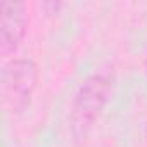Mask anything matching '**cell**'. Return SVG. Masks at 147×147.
<instances>
[{
	"label": "cell",
	"mask_w": 147,
	"mask_h": 147,
	"mask_svg": "<svg viewBox=\"0 0 147 147\" xmlns=\"http://www.w3.org/2000/svg\"><path fill=\"white\" fill-rule=\"evenodd\" d=\"M28 28V9L23 2H2L0 5V52L12 55L24 40Z\"/></svg>",
	"instance_id": "cell-3"
},
{
	"label": "cell",
	"mask_w": 147,
	"mask_h": 147,
	"mask_svg": "<svg viewBox=\"0 0 147 147\" xmlns=\"http://www.w3.org/2000/svg\"><path fill=\"white\" fill-rule=\"evenodd\" d=\"M38 82V67L31 59H16L4 66L2 88L5 100L16 113L24 111L30 104Z\"/></svg>",
	"instance_id": "cell-2"
},
{
	"label": "cell",
	"mask_w": 147,
	"mask_h": 147,
	"mask_svg": "<svg viewBox=\"0 0 147 147\" xmlns=\"http://www.w3.org/2000/svg\"><path fill=\"white\" fill-rule=\"evenodd\" d=\"M111 82L106 75H92L78 88L71 109V130L76 138H83L99 118Z\"/></svg>",
	"instance_id": "cell-1"
}]
</instances>
